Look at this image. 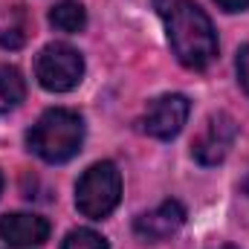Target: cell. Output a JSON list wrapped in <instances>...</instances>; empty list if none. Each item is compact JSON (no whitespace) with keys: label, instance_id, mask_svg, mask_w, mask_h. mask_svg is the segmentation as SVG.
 I'll use <instances>...</instances> for the list:
<instances>
[{"label":"cell","instance_id":"obj_1","mask_svg":"<svg viewBox=\"0 0 249 249\" xmlns=\"http://www.w3.org/2000/svg\"><path fill=\"white\" fill-rule=\"evenodd\" d=\"M154 9L162 18L168 44L183 67L206 70L217 58V32L194 0H154Z\"/></svg>","mask_w":249,"mask_h":249},{"label":"cell","instance_id":"obj_2","mask_svg":"<svg viewBox=\"0 0 249 249\" xmlns=\"http://www.w3.org/2000/svg\"><path fill=\"white\" fill-rule=\"evenodd\" d=\"M26 142L29 151H35L44 162H67L78 154L84 142V119L67 107L47 110L32 124Z\"/></svg>","mask_w":249,"mask_h":249},{"label":"cell","instance_id":"obj_3","mask_svg":"<svg viewBox=\"0 0 249 249\" xmlns=\"http://www.w3.org/2000/svg\"><path fill=\"white\" fill-rule=\"evenodd\" d=\"M119 197H122V177L113 162L90 165L75 186V206L90 220L107 217L119 206Z\"/></svg>","mask_w":249,"mask_h":249},{"label":"cell","instance_id":"obj_4","mask_svg":"<svg viewBox=\"0 0 249 249\" xmlns=\"http://www.w3.org/2000/svg\"><path fill=\"white\" fill-rule=\"evenodd\" d=\"M35 75L44 90L67 93V90L78 87V81L84 75V58L70 44H50L41 50V55L35 61Z\"/></svg>","mask_w":249,"mask_h":249},{"label":"cell","instance_id":"obj_5","mask_svg":"<svg viewBox=\"0 0 249 249\" xmlns=\"http://www.w3.org/2000/svg\"><path fill=\"white\" fill-rule=\"evenodd\" d=\"M188 99L180 93H168V96H160L154 99L148 107H145V116H142V130L154 139H174L183 124L188 119Z\"/></svg>","mask_w":249,"mask_h":249},{"label":"cell","instance_id":"obj_6","mask_svg":"<svg viewBox=\"0 0 249 249\" xmlns=\"http://www.w3.org/2000/svg\"><path fill=\"white\" fill-rule=\"evenodd\" d=\"M183 223H186L183 203L165 200L157 209H151V212H145L133 220V235L145 244H160V241H168L171 235H177L183 229Z\"/></svg>","mask_w":249,"mask_h":249},{"label":"cell","instance_id":"obj_7","mask_svg":"<svg viewBox=\"0 0 249 249\" xmlns=\"http://www.w3.org/2000/svg\"><path fill=\"white\" fill-rule=\"evenodd\" d=\"M235 136H238L235 119H232L229 113H217V116L209 119L206 130L197 136L191 154H194V160H197L200 165H217V162L226 160V154H229Z\"/></svg>","mask_w":249,"mask_h":249},{"label":"cell","instance_id":"obj_8","mask_svg":"<svg viewBox=\"0 0 249 249\" xmlns=\"http://www.w3.org/2000/svg\"><path fill=\"white\" fill-rule=\"evenodd\" d=\"M0 238L12 247H41L50 238V223L41 214L12 212L0 217Z\"/></svg>","mask_w":249,"mask_h":249},{"label":"cell","instance_id":"obj_9","mask_svg":"<svg viewBox=\"0 0 249 249\" xmlns=\"http://www.w3.org/2000/svg\"><path fill=\"white\" fill-rule=\"evenodd\" d=\"M50 23L58 29V32H81L87 26V12L78 0H61L58 6H53L50 12Z\"/></svg>","mask_w":249,"mask_h":249},{"label":"cell","instance_id":"obj_10","mask_svg":"<svg viewBox=\"0 0 249 249\" xmlns=\"http://www.w3.org/2000/svg\"><path fill=\"white\" fill-rule=\"evenodd\" d=\"M26 96V87H23V78L15 67H0V113L18 107Z\"/></svg>","mask_w":249,"mask_h":249},{"label":"cell","instance_id":"obj_11","mask_svg":"<svg viewBox=\"0 0 249 249\" xmlns=\"http://www.w3.org/2000/svg\"><path fill=\"white\" fill-rule=\"evenodd\" d=\"M61 249H107V241L93 229H72L64 238Z\"/></svg>","mask_w":249,"mask_h":249},{"label":"cell","instance_id":"obj_12","mask_svg":"<svg viewBox=\"0 0 249 249\" xmlns=\"http://www.w3.org/2000/svg\"><path fill=\"white\" fill-rule=\"evenodd\" d=\"M238 78H241V87L249 93V47L238 53Z\"/></svg>","mask_w":249,"mask_h":249},{"label":"cell","instance_id":"obj_13","mask_svg":"<svg viewBox=\"0 0 249 249\" xmlns=\"http://www.w3.org/2000/svg\"><path fill=\"white\" fill-rule=\"evenodd\" d=\"M23 44V35H20V29H6V35H0V47H20Z\"/></svg>","mask_w":249,"mask_h":249},{"label":"cell","instance_id":"obj_14","mask_svg":"<svg viewBox=\"0 0 249 249\" xmlns=\"http://www.w3.org/2000/svg\"><path fill=\"white\" fill-rule=\"evenodd\" d=\"M223 12H244L249 9V0H214Z\"/></svg>","mask_w":249,"mask_h":249},{"label":"cell","instance_id":"obj_15","mask_svg":"<svg viewBox=\"0 0 249 249\" xmlns=\"http://www.w3.org/2000/svg\"><path fill=\"white\" fill-rule=\"evenodd\" d=\"M0 191H3V174H0Z\"/></svg>","mask_w":249,"mask_h":249},{"label":"cell","instance_id":"obj_16","mask_svg":"<svg viewBox=\"0 0 249 249\" xmlns=\"http://www.w3.org/2000/svg\"><path fill=\"white\" fill-rule=\"evenodd\" d=\"M247 194H249V180H247Z\"/></svg>","mask_w":249,"mask_h":249},{"label":"cell","instance_id":"obj_17","mask_svg":"<svg viewBox=\"0 0 249 249\" xmlns=\"http://www.w3.org/2000/svg\"><path fill=\"white\" fill-rule=\"evenodd\" d=\"M226 249H232V247H226Z\"/></svg>","mask_w":249,"mask_h":249}]
</instances>
